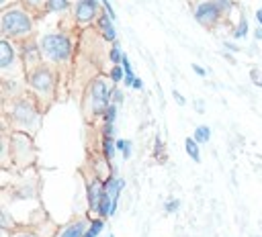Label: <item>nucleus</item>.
<instances>
[{
  "label": "nucleus",
  "mask_w": 262,
  "mask_h": 237,
  "mask_svg": "<svg viewBox=\"0 0 262 237\" xmlns=\"http://www.w3.org/2000/svg\"><path fill=\"white\" fill-rule=\"evenodd\" d=\"M196 143H199V141H196L194 137H188V139L184 141V149H186V153H188V155H190V157H192L194 161H199V159H201V155H199V147H196Z\"/></svg>",
  "instance_id": "f8f14e48"
},
{
  "label": "nucleus",
  "mask_w": 262,
  "mask_h": 237,
  "mask_svg": "<svg viewBox=\"0 0 262 237\" xmlns=\"http://www.w3.org/2000/svg\"><path fill=\"white\" fill-rule=\"evenodd\" d=\"M113 94H115V98H117V100H119V102H121V100H123V94H121V92H119V90H115V92H113Z\"/></svg>",
  "instance_id": "c756f323"
},
{
  "label": "nucleus",
  "mask_w": 262,
  "mask_h": 237,
  "mask_svg": "<svg viewBox=\"0 0 262 237\" xmlns=\"http://www.w3.org/2000/svg\"><path fill=\"white\" fill-rule=\"evenodd\" d=\"M84 233H86V223H84V221H76V223L68 225V227L61 231L59 237H84Z\"/></svg>",
  "instance_id": "1a4fd4ad"
},
{
  "label": "nucleus",
  "mask_w": 262,
  "mask_h": 237,
  "mask_svg": "<svg viewBox=\"0 0 262 237\" xmlns=\"http://www.w3.org/2000/svg\"><path fill=\"white\" fill-rule=\"evenodd\" d=\"M18 237H33V235H18Z\"/></svg>",
  "instance_id": "473e14b6"
},
{
  "label": "nucleus",
  "mask_w": 262,
  "mask_h": 237,
  "mask_svg": "<svg viewBox=\"0 0 262 237\" xmlns=\"http://www.w3.org/2000/svg\"><path fill=\"white\" fill-rule=\"evenodd\" d=\"M246 33H248V20H246V18H242V20H239V25H237V29L233 31V37H235V39H242Z\"/></svg>",
  "instance_id": "2eb2a0df"
},
{
  "label": "nucleus",
  "mask_w": 262,
  "mask_h": 237,
  "mask_svg": "<svg viewBox=\"0 0 262 237\" xmlns=\"http://www.w3.org/2000/svg\"><path fill=\"white\" fill-rule=\"evenodd\" d=\"M209 137H211V129H209L207 125H201V127L194 129V139H196L199 143H207Z\"/></svg>",
  "instance_id": "ddd939ff"
},
{
  "label": "nucleus",
  "mask_w": 262,
  "mask_h": 237,
  "mask_svg": "<svg viewBox=\"0 0 262 237\" xmlns=\"http://www.w3.org/2000/svg\"><path fill=\"white\" fill-rule=\"evenodd\" d=\"M219 8H221V6H217L215 2H203V4H199V8L194 10V16H196L199 22H203V25H211V22L217 20V16H219Z\"/></svg>",
  "instance_id": "20e7f679"
},
{
  "label": "nucleus",
  "mask_w": 262,
  "mask_h": 237,
  "mask_svg": "<svg viewBox=\"0 0 262 237\" xmlns=\"http://www.w3.org/2000/svg\"><path fill=\"white\" fill-rule=\"evenodd\" d=\"M192 69H194V72H196L199 76H205V74H207V72H205V69H203L201 65H196V63H192Z\"/></svg>",
  "instance_id": "bb28decb"
},
{
  "label": "nucleus",
  "mask_w": 262,
  "mask_h": 237,
  "mask_svg": "<svg viewBox=\"0 0 262 237\" xmlns=\"http://www.w3.org/2000/svg\"><path fill=\"white\" fill-rule=\"evenodd\" d=\"M113 16L111 14H102L100 18H98V27L102 29V33H104V39L106 41H115V27H113Z\"/></svg>",
  "instance_id": "9d476101"
},
{
  "label": "nucleus",
  "mask_w": 262,
  "mask_h": 237,
  "mask_svg": "<svg viewBox=\"0 0 262 237\" xmlns=\"http://www.w3.org/2000/svg\"><path fill=\"white\" fill-rule=\"evenodd\" d=\"M256 39H262V29H256Z\"/></svg>",
  "instance_id": "2f4dec72"
},
{
  "label": "nucleus",
  "mask_w": 262,
  "mask_h": 237,
  "mask_svg": "<svg viewBox=\"0 0 262 237\" xmlns=\"http://www.w3.org/2000/svg\"><path fill=\"white\" fill-rule=\"evenodd\" d=\"M31 86L37 88L39 92H51L53 88V78L47 69H37L33 76H31Z\"/></svg>",
  "instance_id": "39448f33"
},
{
  "label": "nucleus",
  "mask_w": 262,
  "mask_h": 237,
  "mask_svg": "<svg viewBox=\"0 0 262 237\" xmlns=\"http://www.w3.org/2000/svg\"><path fill=\"white\" fill-rule=\"evenodd\" d=\"M90 94H92V110L94 112H104L108 108V94H111L106 84L102 80H96L92 84Z\"/></svg>",
  "instance_id": "7ed1b4c3"
},
{
  "label": "nucleus",
  "mask_w": 262,
  "mask_h": 237,
  "mask_svg": "<svg viewBox=\"0 0 262 237\" xmlns=\"http://www.w3.org/2000/svg\"><path fill=\"white\" fill-rule=\"evenodd\" d=\"M172 96L176 98V102H178V104H184V96H182V94H178V92L174 90V92H172Z\"/></svg>",
  "instance_id": "a878e982"
},
{
  "label": "nucleus",
  "mask_w": 262,
  "mask_h": 237,
  "mask_svg": "<svg viewBox=\"0 0 262 237\" xmlns=\"http://www.w3.org/2000/svg\"><path fill=\"white\" fill-rule=\"evenodd\" d=\"M2 31L10 35H23L31 31V18L20 10H8L2 16Z\"/></svg>",
  "instance_id": "f03ea898"
},
{
  "label": "nucleus",
  "mask_w": 262,
  "mask_h": 237,
  "mask_svg": "<svg viewBox=\"0 0 262 237\" xmlns=\"http://www.w3.org/2000/svg\"><path fill=\"white\" fill-rule=\"evenodd\" d=\"M121 151H123V157H125V159H127V157H129V155H131V143H129V141H127V145H125V147H123V149H121Z\"/></svg>",
  "instance_id": "b1692460"
},
{
  "label": "nucleus",
  "mask_w": 262,
  "mask_h": 237,
  "mask_svg": "<svg viewBox=\"0 0 262 237\" xmlns=\"http://www.w3.org/2000/svg\"><path fill=\"white\" fill-rule=\"evenodd\" d=\"M14 116L18 123H29L33 118V106L29 102H18L14 106Z\"/></svg>",
  "instance_id": "6e6552de"
},
{
  "label": "nucleus",
  "mask_w": 262,
  "mask_h": 237,
  "mask_svg": "<svg viewBox=\"0 0 262 237\" xmlns=\"http://www.w3.org/2000/svg\"><path fill=\"white\" fill-rule=\"evenodd\" d=\"M111 59H113V63L123 61V53L119 51V47H117V45H115V47H113V51H111Z\"/></svg>",
  "instance_id": "6ab92c4d"
},
{
  "label": "nucleus",
  "mask_w": 262,
  "mask_h": 237,
  "mask_svg": "<svg viewBox=\"0 0 262 237\" xmlns=\"http://www.w3.org/2000/svg\"><path fill=\"white\" fill-rule=\"evenodd\" d=\"M29 6H41L43 4V0H25Z\"/></svg>",
  "instance_id": "c85d7f7f"
},
{
  "label": "nucleus",
  "mask_w": 262,
  "mask_h": 237,
  "mask_svg": "<svg viewBox=\"0 0 262 237\" xmlns=\"http://www.w3.org/2000/svg\"><path fill=\"white\" fill-rule=\"evenodd\" d=\"M133 88H135V90H141V88H143V82H141L139 78H135V80H133Z\"/></svg>",
  "instance_id": "cd10ccee"
},
{
  "label": "nucleus",
  "mask_w": 262,
  "mask_h": 237,
  "mask_svg": "<svg viewBox=\"0 0 262 237\" xmlns=\"http://www.w3.org/2000/svg\"><path fill=\"white\" fill-rule=\"evenodd\" d=\"M115 116H117V108L108 104V108L104 110V123H115Z\"/></svg>",
  "instance_id": "f3484780"
},
{
  "label": "nucleus",
  "mask_w": 262,
  "mask_h": 237,
  "mask_svg": "<svg viewBox=\"0 0 262 237\" xmlns=\"http://www.w3.org/2000/svg\"><path fill=\"white\" fill-rule=\"evenodd\" d=\"M31 55H33V57L37 55V49H35V47H29V49H27V55H25V59H27V63H31Z\"/></svg>",
  "instance_id": "5701e85b"
},
{
  "label": "nucleus",
  "mask_w": 262,
  "mask_h": 237,
  "mask_svg": "<svg viewBox=\"0 0 262 237\" xmlns=\"http://www.w3.org/2000/svg\"><path fill=\"white\" fill-rule=\"evenodd\" d=\"M123 74H125V69L123 67H119L117 63H115V67L111 69V80L117 84V82H121V78H123Z\"/></svg>",
  "instance_id": "dca6fc26"
},
{
  "label": "nucleus",
  "mask_w": 262,
  "mask_h": 237,
  "mask_svg": "<svg viewBox=\"0 0 262 237\" xmlns=\"http://www.w3.org/2000/svg\"><path fill=\"white\" fill-rule=\"evenodd\" d=\"M12 47L8 45V41H0V67H8L10 61H12Z\"/></svg>",
  "instance_id": "9b49d317"
},
{
  "label": "nucleus",
  "mask_w": 262,
  "mask_h": 237,
  "mask_svg": "<svg viewBox=\"0 0 262 237\" xmlns=\"http://www.w3.org/2000/svg\"><path fill=\"white\" fill-rule=\"evenodd\" d=\"M96 8H98L96 0H82V2L78 4V8H76V18H78V22L82 25V22L92 20L94 14H96Z\"/></svg>",
  "instance_id": "423d86ee"
},
{
  "label": "nucleus",
  "mask_w": 262,
  "mask_h": 237,
  "mask_svg": "<svg viewBox=\"0 0 262 237\" xmlns=\"http://www.w3.org/2000/svg\"><path fill=\"white\" fill-rule=\"evenodd\" d=\"M102 192H104V184H102V182H92V184L88 186V202H90V208H92V210H98Z\"/></svg>",
  "instance_id": "0eeeda50"
},
{
  "label": "nucleus",
  "mask_w": 262,
  "mask_h": 237,
  "mask_svg": "<svg viewBox=\"0 0 262 237\" xmlns=\"http://www.w3.org/2000/svg\"><path fill=\"white\" fill-rule=\"evenodd\" d=\"M49 8L51 10H63V8H68V0H49Z\"/></svg>",
  "instance_id": "a211bd4d"
},
{
  "label": "nucleus",
  "mask_w": 262,
  "mask_h": 237,
  "mask_svg": "<svg viewBox=\"0 0 262 237\" xmlns=\"http://www.w3.org/2000/svg\"><path fill=\"white\" fill-rule=\"evenodd\" d=\"M102 6H104V10H106V14H111V16L115 18V10H113V6L108 4V0H102Z\"/></svg>",
  "instance_id": "4be33fe9"
},
{
  "label": "nucleus",
  "mask_w": 262,
  "mask_h": 237,
  "mask_svg": "<svg viewBox=\"0 0 262 237\" xmlns=\"http://www.w3.org/2000/svg\"><path fill=\"white\" fill-rule=\"evenodd\" d=\"M213 2H215L217 6H221V8H229V6H231V2H229V0H213Z\"/></svg>",
  "instance_id": "393cba45"
},
{
  "label": "nucleus",
  "mask_w": 262,
  "mask_h": 237,
  "mask_svg": "<svg viewBox=\"0 0 262 237\" xmlns=\"http://www.w3.org/2000/svg\"><path fill=\"white\" fill-rule=\"evenodd\" d=\"M178 206H180V200H170V202L166 204V210H168V212H174Z\"/></svg>",
  "instance_id": "412c9836"
},
{
  "label": "nucleus",
  "mask_w": 262,
  "mask_h": 237,
  "mask_svg": "<svg viewBox=\"0 0 262 237\" xmlns=\"http://www.w3.org/2000/svg\"><path fill=\"white\" fill-rule=\"evenodd\" d=\"M256 18H258V22H260V27H262V8L256 12Z\"/></svg>",
  "instance_id": "7c9ffc66"
},
{
  "label": "nucleus",
  "mask_w": 262,
  "mask_h": 237,
  "mask_svg": "<svg viewBox=\"0 0 262 237\" xmlns=\"http://www.w3.org/2000/svg\"><path fill=\"white\" fill-rule=\"evenodd\" d=\"M104 157L106 159L113 157V139H104Z\"/></svg>",
  "instance_id": "aec40b11"
},
{
  "label": "nucleus",
  "mask_w": 262,
  "mask_h": 237,
  "mask_svg": "<svg viewBox=\"0 0 262 237\" xmlns=\"http://www.w3.org/2000/svg\"><path fill=\"white\" fill-rule=\"evenodd\" d=\"M43 53L53 61H66L70 57V39L63 35H45L41 39Z\"/></svg>",
  "instance_id": "f257e3e1"
},
{
  "label": "nucleus",
  "mask_w": 262,
  "mask_h": 237,
  "mask_svg": "<svg viewBox=\"0 0 262 237\" xmlns=\"http://www.w3.org/2000/svg\"><path fill=\"white\" fill-rule=\"evenodd\" d=\"M102 227H104V223L100 219H94L92 225H90V229L84 233V237H98V233L102 231Z\"/></svg>",
  "instance_id": "4468645a"
},
{
  "label": "nucleus",
  "mask_w": 262,
  "mask_h": 237,
  "mask_svg": "<svg viewBox=\"0 0 262 237\" xmlns=\"http://www.w3.org/2000/svg\"><path fill=\"white\" fill-rule=\"evenodd\" d=\"M2 2H4V0H0V4H2Z\"/></svg>",
  "instance_id": "72a5a7b5"
}]
</instances>
